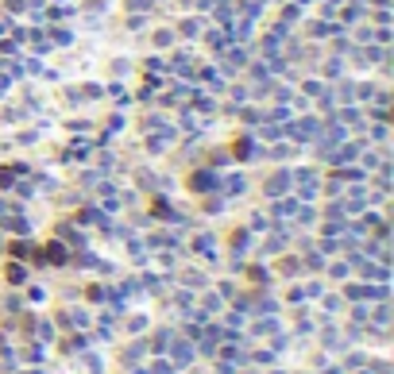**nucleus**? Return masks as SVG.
<instances>
[]
</instances>
